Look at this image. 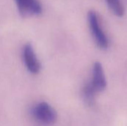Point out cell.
Segmentation results:
<instances>
[{"mask_svg":"<svg viewBox=\"0 0 127 126\" xmlns=\"http://www.w3.org/2000/svg\"><path fill=\"white\" fill-rule=\"evenodd\" d=\"M18 11L24 17L37 16L42 12L39 0H14Z\"/></svg>","mask_w":127,"mask_h":126,"instance_id":"obj_4","label":"cell"},{"mask_svg":"<svg viewBox=\"0 0 127 126\" xmlns=\"http://www.w3.org/2000/svg\"><path fill=\"white\" fill-rule=\"evenodd\" d=\"M88 22L92 34L97 47H99L101 50L107 49L109 46V41L106 37V35L105 34L100 26L99 18L95 11L91 10L89 12Z\"/></svg>","mask_w":127,"mask_h":126,"instance_id":"obj_3","label":"cell"},{"mask_svg":"<svg viewBox=\"0 0 127 126\" xmlns=\"http://www.w3.org/2000/svg\"><path fill=\"white\" fill-rule=\"evenodd\" d=\"M22 58L28 71L36 74L40 71L41 65L31 44H26L22 48Z\"/></svg>","mask_w":127,"mask_h":126,"instance_id":"obj_5","label":"cell"},{"mask_svg":"<svg viewBox=\"0 0 127 126\" xmlns=\"http://www.w3.org/2000/svg\"><path fill=\"white\" fill-rule=\"evenodd\" d=\"M106 2L115 15L118 17L124 15V7L120 0H106Z\"/></svg>","mask_w":127,"mask_h":126,"instance_id":"obj_6","label":"cell"},{"mask_svg":"<svg viewBox=\"0 0 127 126\" xmlns=\"http://www.w3.org/2000/svg\"><path fill=\"white\" fill-rule=\"evenodd\" d=\"M32 115L36 122L45 126H52L57 118L55 110L46 102H40L35 105L32 109Z\"/></svg>","mask_w":127,"mask_h":126,"instance_id":"obj_2","label":"cell"},{"mask_svg":"<svg viewBox=\"0 0 127 126\" xmlns=\"http://www.w3.org/2000/svg\"><path fill=\"white\" fill-rule=\"evenodd\" d=\"M106 79L100 62H96L93 66L92 77L83 88V91L92 96H95L97 93L103 91L106 88Z\"/></svg>","mask_w":127,"mask_h":126,"instance_id":"obj_1","label":"cell"}]
</instances>
